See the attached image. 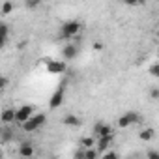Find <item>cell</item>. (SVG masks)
I'll return each mask as SVG.
<instances>
[{
	"instance_id": "obj_1",
	"label": "cell",
	"mask_w": 159,
	"mask_h": 159,
	"mask_svg": "<svg viewBox=\"0 0 159 159\" xmlns=\"http://www.w3.org/2000/svg\"><path fill=\"white\" fill-rule=\"evenodd\" d=\"M81 28H83V25L79 23V21H66L62 26H60V38L62 39H71V38H75L79 32H81Z\"/></svg>"
},
{
	"instance_id": "obj_2",
	"label": "cell",
	"mask_w": 159,
	"mask_h": 159,
	"mask_svg": "<svg viewBox=\"0 0 159 159\" xmlns=\"http://www.w3.org/2000/svg\"><path fill=\"white\" fill-rule=\"evenodd\" d=\"M47 122V114L45 112H38V114H32L25 124H23V129L26 133H32V131H38L41 125H45Z\"/></svg>"
},
{
	"instance_id": "obj_3",
	"label": "cell",
	"mask_w": 159,
	"mask_h": 159,
	"mask_svg": "<svg viewBox=\"0 0 159 159\" xmlns=\"http://www.w3.org/2000/svg\"><path fill=\"white\" fill-rule=\"evenodd\" d=\"M140 120H142V116H140L137 111H127V112H124V114L118 118V127L125 129V127H129V125H133V124H139Z\"/></svg>"
},
{
	"instance_id": "obj_4",
	"label": "cell",
	"mask_w": 159,
	"mask_h": 159,
	"mask_svg": "<svg viewBox=\"0 0 159 159\" xmlns=\"http://www.w3.org/2000/svg\"><path fill=\"white\" fill-rule=\"evenodd\" d=\"M45 67H47V71L51 75H62L67 69L64 60H45Z\"/></svg>"
},
{
	"instance_id": "obj_5",
	"label": "cell",
	"mask_w": 159,
	"mask_h": 159,
	"mask_svg": "<svg viewBox=\"0 0 159 159\" xmlns=\"http://www.w3.org/2000/svg\"><path fill=\"white\" fill-rule=\"evenodd\" d=\"M32 114H34V105H23V107L15 109V122L23 125Z\"/></svg>"
},
{
	"instance_id": "obj_6",
	"label": "cell",
	"mask_w": 159,
	"mask_h": 159,
	"mask_svg": "<svg viewBox=\"0 0 159 159\" xmlns=\"http://www.w3.org/2000/svg\"><path fill=\"white\" fill-rule=\"evenodd\" d=\"M64 96H66V84H60V86L54 90V94L51 96L49 107H51V109H58V107L64 103Z\"/></svg>"
},
{
	"instance_id": "obj_7",
	"label": "cell",
	"mask_w": 159,
	"mask_h": 159,
	"mask_svg": "<svg viewBox=\"0 0 159 159\" xmlns=\"http://www.w3.org/2000/svg\"><path fill=\"white\" fill-rule=\"evenodd\" d=\"M112 142H114V135H109V137H101V139H98L96 140V150H98V153L101 155V153H105V152H109L111 150V146H112Z\"/></svg>"
},
{
	"instance_id": "obj_8",
	"label": "cell",
	"mask_w": 159,
	"mask_h": 159,
	"mask_svg": "<svg viewBox=\"0 0 159 159\" xmlns=\"http://www.w3.org/2000/svg\"><path fill=\"white\" fill-rule=\"evenodd\" d=\"M94 135H96L98 139L109 137V135H112V127H111L109 124H105V122H98V124L94 125Z\"/></svg>"
},
{
	"instance_id": "obj_9",
	"label": "cell",
	"mask_w": 159,
	"mask_h": 159,
	"mask_svg": "<svg viewBox=\"0 0 159 159\" xmlns=\"http://www.w3.org/2000/svg\"><path fill=\"white\" fill-rule=\"evenodd\" d=\"M77 54H79V47L75 43H67V45L62 47V58H64V62L66 60H73Z\"/></svg>"
},
{
	"instance_id": "obj_10",
	"label": "cell",
	"mask_w": 159,
	"mask_h": 159,
	"mask_svg": "<svg viewBox=\"0 0 159 159\" xmlns=\"http://www.w3.org/2000/svg\"><path fill=\"white\" fill-rule=\"evenodd\" d=\"M11 122H15V109L8 107L0 112V124H11Z\"/></svg>"
},
{
	"instance_id": "obj_11",
	"label": "cell",
	"mask_w": 159,
	"mask_h": 159,
	"mask_svg": "<svg viewBox=\"0 0 159 159\" xmlns=\"http://www.w3.org/2000/svg\"><path fill=\"white\" fill-rule=\"evenodd\" d=\"M19 155L25 157V159L32 157V155H34V146H32L30 142H23V144L19 146Z\"/></svg>"
},
{
	"instance_id": "obj_12",
	"label": "cell",
	"mask_w": 159,
	"mask_h": 159,
	"mask_svg": "<svg viewBox=\"0 0 159 159\" xmlns=\"http://www.w3.org/2000/svg\"><path fill=\"white\" fill-rule=\"evenodd\" d=\"M62 122H64V125H69V127H79V125L83 124L81 118L75 116V114H66V116L62 118Z\"/></svg>"
},
{
	"instance_id": "obj_13",
	"label": "cell",
	"mask_w": 159,
	"mask_h": 159,
	"mask_svg": "<svg viewBox=\"0 0 159 159\" xmlns=\"http://www.w3.org/2000/svg\"><path fill=\"white\" fill-rule=\"evenodd\" d=\"M153 135H155V129H153V127H146V129H142V131L139 133L140 140H152Z\"/></svg>"
},
{
	"instance_id": "obj_14",
	"label": "cell",
	"mask_w": 159,
	"mask_h": 159,
	"mask_svg": "<svg viewBox=\"0 0 159 159\" xmlns=\"http://www.w3.org/2000/svg\"><path fill=\"white\" fill-rule=\"evenodd\" d=\"M0 38L10 39V25L4 23V21H0Z\"/></svg>"
},
{
	"instance_id": "obj_15",
	"label": "cell",
	"mask_w": 159,
	"mask_h": 159,
	"mask_svg": "<svg viewBox=\"0 0 159 159\" xmlns=\"http://www.w3.org/2000/svg\"><path fill=\"white\" fill-rule=\"evenodd\" d=\"M84 157H86V159H98L99 153H98L96 148H88V150H84Z\"/></svg>"
},
{
	"instance_id": "obj_16",
	"label": "cell",
	"mask_w": 159,
	"mask_h": 159,
	"mask_svg": "<svg viewBox=\"0 0 159 159\" xmlns=\"http://www.w3.org/2000/svg\"><path fill=\"white\" fill-rule=\"evenodd\" d=\"M0 11H2V15H10V13L13 11V4H11V2H4L2 8H0Z\"/></svg>"
},
{
	"instance_id": "obj_17",
	"label": "cell",
	"mask_w": 159,
	"mask_h": 159,
	"mask_svg": "<svg viewBox=\"0 0 159 159\" xmlns=\"http://www.w3.org/2000/svg\"><path fill=\"white\" fill-rule=\"evenodd\" d=\"M81 144H83V148H84V150H88V148H94L96 140H94L92 137H86V139H83V140H81Z\"/></svg>"
},
{
	"instance_id": "obj_18",
	"label": "cell",
	"mask_w": 159,
	"mask_h": 159,
	"mask_svg": "<svg viewBox=\"0 0 159 159\" xmlns=\"http://www.w3.org/2000/svg\"><path fill=\"white\" fill-rule=\"evenodd\" d=\"M99 159H120V157H118V153H116V152H112V150H109V152H105V153H101V155H99Z\"/></svg>"
},
{
	"instance_id": "obj_19",
	"label": "cell",
	"mask_w": 159,
	"mask_h": 159,
	"mask_svg": "<svg viewBox=\"0 0 159 159\" xmlns=\"http://www.w3.org/2000/svg\"><path fill=\"white\" fill-rule=\"evenodd\" d=\"M8 86H10V79H8L6 75H0V92L6 90Z\"/></svg>"
},
{
	"instance_id": "obj_20",
	"label": "cell",
	"mask_w": 159,
	"mask_h": 159,
	"mask_svg": "<svg viewBox=\"0 0 159 159\" xmlns=\"http://www.w3.org/2000/svg\"><path fill=\"white\" fill-rule=\"evenodd\" d=\"M73 159H86V157H84V148H83V146L77 148V150L73 152Z\"/></svg>"
},
{
	"instance_id": "obj_21",
	"label": "cell",
	"mask_w": 159,
	"mask_h": 159,
	"mask_svg": "<svg viewBox=\"0 0 159 159\" xmlns=\"http://www.w3.org/2000/svg\"><path fill=\"white\" fill-rule=\"evenodd\" d=\"M150 75H152V77H159V64H157V62L152 64V67H150Z\"/></svg>"
},
{
	"instance_id": "obj_22",
	"label": "cell",
	"mask_w": 159,
	"mask_h": 159,
	"mask_svg": "<svg viewBox=\"0 0 159 159\" xmlns=\"http://www.w3.org/2000/svg\"><path fill=\"white\" fill-rule=\"evenodd\" d=\"M146 157H148V159H159V153H157V150L150 148V150L146 152Z\"/></svg>"
},
{
	"instance_id": "obj_23",
	"label": "cell",
	"mask_w": 159,
	"mask_h": 159,
	"mask_svg": "<svg viewBox=\"0 0 159 159\" xmlns=\"http://www.w3.org/2000/svg\"><path fill=\"white\" fill-rule=\"evenodd\" d=\"M41 6V2L39 0H28L26 2V8H30V10H34V8H39Z\"/></svg>"
},
{
	"instance_id": "obj_24",
	"label": "cell",
	"mask_w": 159,
	"mask_h": 159,
	"mask_svg": "<svg viewBox=\"0 0 159 159\" xmlns=\"http://www.w3.org/2000/svg\"><path fill=\"white\" fill-rule=\"evenodd\" d=\"M13 139V133H11V129H6L4 133H2V140L4 142H8V140H11Z\"/></svg>"
},
{
	"instance_id": "obj_25",
	"label": "cell",
	"mask_w": 159,
	"mask_h": 159,
	"mask_svg": "<svg viewBox=\"0 0 159 159\" xmlns=\"http://www.w3.org/2000/svg\"><path fill=\"white\" fill-rule=\"evenodd\" d=\"M150 96H152L153 99H159V88H157V86H152V88H150Z\"/></svg>"
},
{
	"instance_id": "obj_26",
	"label": "cell",
	"mask_w": 159,
	"mask_h": 159,
	"mask_svg": "<svg viewBox=\"0 0 159 159\" xmlns=\"http://www.w3.org/2000/svg\"><path fill=\"white\" fill-rule=\"evenodd\" d=\"M94 49H96V51H101V49H103V43H101V41H96V43H94Z\"/></svg>"
},
{
	"instance_id": "obj_27",
	"label": "cell",
	"mask_w": 159,
	"mask_h": 159,
	"mask_svg": "<svg viewBox=\"0 0 159 159\" xmlns=\"http://www.w3.org/2000/svg\"><path fill=\"white\" fill-rule=\"evenodd\" d=\"M6 45H8V39L6 38H0V49H4Z\"/></svg>"
},
{
	"instance_id": "obj_28",
	"label": "cell",
	"mask_w": 159,
	"mask_h": 159,
	"mask_svg": "<svg viewBox=\"0 0 159 159\" xmlns=\"http://www.w3.org/2000/svg\"><path fill=\"white\" fill-rule=\"evenodd\" d=\"M0 159H2V152H0Z\"/></svg>"
},
{
	"instance_id": "obj_29",
	"label": "cell",
	"mask_w": 159,
	"mask_h": 159,
	"mask_svg": "<svg viewBox=\"0 0 159 159\" xmlns=\"http://www.w3.org/2000/svg\"><path fill=\"white\" fill-rule=\"evenodd\" d=\"M98 159H99V157H98Z\"/></svg>"
}]
</instances>
